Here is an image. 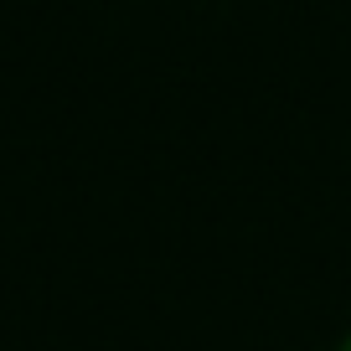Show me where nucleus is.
I'll list each match as a JSON object with an SVG mask.
<instances>
[{
    "mask_svg": "<svg viewBox=\"0 0 351 351\" xmlns=\"http://www.w3.org/2000/svg\"><path fill=\"white\" fill-rule=\"evenodd\" d=\"M336 351H351V330H346V336H341V341H336Z\"/></svg>",
    "mask_w": 351,
    "mask_h": 351,
    "instance_id": "obj_1",
    "label": "nucleus"
}]
</instances>
